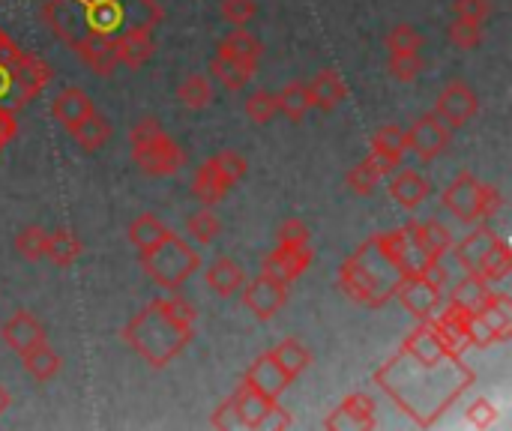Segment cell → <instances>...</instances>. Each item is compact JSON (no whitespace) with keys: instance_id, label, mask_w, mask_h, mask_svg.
<instances>
[{"instance_id":"1","label":"cell","mask_w":512,"mask_h":431,"mask_svg":"<svg viewBox=\"0 0 512 431\" xmlns=\"http://www.w3.org/2000/svg\"><path fill=\"white\" fill-rule=\"evenodd\" d=\"M474 381L477 375L462 363V354L417 357L405 348L375 372V384L420 429H432L474 387Z\"/></svg>"},{"instance_id":"2","label":"cell","mask_w":512,"mask_h":431,"mask_svg":"<svg viewBox=\"0 0 512 431\" xmlns=\"http://www.w3.org/2000/svg\"><path fill=\"white\" fill-rule=\"evenodd\" d=\"M39 18L60 42L75 48L87 33L120 36L132 27H156L162 6L156 0H45Z\"/></svg>"},{"instance_id":"3","label":"cell","mask_w":512,"mask_h":431,"mask_svg":"<svg viewBox=\"0 0 512 431\" xmlns=\"http://www.w3.org/2000/svg\"><path fill=\"white\" fill-rule=\"evenodd\" d=\"M195 336V309L180 297L153 300L144 306L126 327L123 342L135 351L150 369L171 366Z\"/></svg>"},{"instance_id":"4","label":"cell","mask_w":512,"mask_h":431,"mask_svg":"<svg viewBox=\"0 0 512 431\" xmlns=\"http://www.w3.org/2000/svg\"><path fill=\"white\" fill-rule=\"evenodd\" d=\"M144 273L165 291H177L186 285V279H192L201 267L198 252L183 243L174 231H168L162 240H156L153 246L138 252Z\"/></svg>"},{"instance_id":"5","label":"cell","mask_w":512,"mask_h":431,"mask_svg":"<svg viewBox=\"0 0 512 431\" xmlns=\"http://www.w3.org/2000/svg\"><path fill=\"white\" fill-rule=\"evenodd\" d=\"M444 207L468 222V225H477V222H489L501 213L504 207V195L498 186H489V183H480L471 171H462L447 189H444Z\"/></svg>"},{"instance_id":"6","label":"cell","mask_w":512,"mask_h":431,"mask_svg":"<svg viewBox=\"0 0 512 431\" xmlns=\"http://www.w3.org/2000/svg\"><path fill=\"white\" fill-rule=\"evenodd\" d=\"M48 81H51L48 63H42L39 57L27 51H18L12 60L0 63V105L9 111H18L33 96H39Z\"/></svg>"},{"instance_id":"7","label":"cell","mask_w":512,"mask_h":431,"mask_svg":"<svg viewBox=\"0 0 512 431\" xmlns=\"http://www.w3.org/2000/svg\"><path fill=\"white\" fill-rule=\"evenodd\" d=\"M512 333V300L507 294H492L480 312L468 315V345L471 348H492L507 342Z\"/></svg>"},{"instance_id":"8","label":"cell","mask_w":512,"mask_h":431,"mask_svg":"<svg viewBox=\"0 0 512 431\" xmlns=\"http://www.w3.org/2000/svg\"><path fill=\"white\" fill-rule=\"evenodd\" d=\"M231 402H234V414H237L240 429H291V423H294L291 414L285 408H279L276 399H267L264 393H258L246 381L237 387Z\"/></svg>"},{"instance_id":"9","label":"cell","mask_w":512,"mask_h":431,"mask_svg":"<svg viewBox=\"0 0 512 431\" xmlns=\"http://www.w3.org/2000/svg\"><path fill=\"white\" fill-rule=\"evenodd\" d=\"M339 288L345 297L369 309H381L393 300V288L381 276H375L366 264H360L354 255L339 267Z\"/></svg>"},{"instance_id":"10","label":"cell","mask_w":512,"mask_h":431,"mask_svg":"<svg viewBox=\"0 0 512 431\" xmlns=\"http://www.w3.org/2000/svg\"><path fill=\"white\" fill-rule=\"evenodd\" d=\"M378 243L384 249V255L396 264V270L402 276H411V273H426L432 264H438L417 240L414 234V222L399 228V231H387V234H378Z\"/></svg>"},{"instance_id":"11","label":"cell","mask_w":512,"mask_h":431,"mask_svg":"<svg viewBox=\"0 0 512 431\" xmlns=\"http://www.w3.org/2000/svg\"><path fill=\"white\" fill-rule=\"evenodd\" d=\"M405 144H408V150H411L417 159L432 162V159H438L441 153L450 150V144H453V129L432 111V114L417 117V120L405 129Z\"/></svg>"},{"instance_id":"12","label":"cell","mask_w":512,"mask_h":431,"mask_svg":"<svg viewBox=\"0 0 512 431\" xmlns=\"http://www.w3.org/2000/svg\"><path fill=\"white\" fill-rule=\"evenodd\" d=\"M132 159H135V165H138L147 177H168V174H177V171L186 165L183 147H180L168 132H162V135H156L150 144L132 150Z\"/></svg>"},{"instance_id":"13","label":"cell","mask_w":512,"mask_h":431,"mask_svg":"<svg viewBox=\"0 0 512 431\" xmlns=\"http://www.w3.org/2000/svg\"><path fill=\"white\" fill-rule=\"evenodd\" d=\"M393 297L402 300V306L417 318V321H429L438 306H441V285L432 282L426 273H411V276H402Z\"/></svg>"},{"instance_id":"14","label":"cell","mask_w":512,"mask_h":431,"mask_svg":"<svg viewBox=\"0 0 512 431\" xmlns=\"http://www.w3.org/2000/svg\"><path fill=\"white\" fill-rule=\"evenodd\" d=\"M480 111V99L474 93L471 84L453 78L441 93H438V102H435V114L450 126V129H462L465 123H471Z\"/></svg>"},{"instance_id":"15","label":"cell","mask_w":512,"mask_h":431,"mask_svg":"<svg viewBox=\"0 0 512 431\" xmlns=\"http://www.w3.org/2000/svg\"><path fill=\"white\" fill-rule=\"evenodd\" d=\"M312 261H315L312 246H276L270 255H264L261 273L282 285H291L312 267Z\"/></svg>"},{"instance_id":"16","label":"cell","mask_w":512,"mask_h":431,"mask_svg":"<svg viewBox=\"0 0 512 431\" xmlns=\"http://www.w3.org/2000/svg\"><path fill=\"white\" fill-rule=\"evenodd\" d=\"M246 285V282H243ZM288 303V285L270 279V276H258L243 288V306L258 318V321H270L273 315L282 312V306Z\"/></svg>"},{"instance_id":"17","label":"cell","mask_w":512,"mask_h":431,"mask_svg":"<svg viewBox=\"0 0 512 431\" xmlns=\"http://www.w3.org/2000/svg\"><path fill=\"white\" fill-rule=\"evenodd\" d=\"M324 426L330 431L375 429V426H378V420H375V405H372V399H369L366 393H354V396H348V399L327 417Z\"/></svg>"},{"instance_id":"18","label":"cell","mask_w":512,"mask_h":431,"mask_svg":"<svg viewBox=\"0 0 512 431\" xmlns=\"http://www.w3.org/2000/svg\"><path fill=\"white\" fill-rule=\"evenodd\" d=\"M78 60L84 66H90L96 75H114V69L120 66L117 60V48H114V36H102V33H87L75 48Z\"/></svg>"},{"instance_id":"19","label":"cell","mask_w":512,"mask_h":431,"mask_svg":"<svg viewBox=\"0 0 512 431\" xmlns=\"http://www.w3.org/2000/svg\"><path fill=\"white\" fill-rule=\"evenodd\" d=\"M243 381H246L249 387H255L258 393H264L267 399H279V396L291 387L288 372H285V369L270 357V351H267V354H261V357L246 369Z\"/></svg>"},{"instance_id":"20","label":"cell","mask_w":512,"mask_h":431,"mask_svg":"<svg viewBox=\"0 0 512 431\" xmlns=\"http://www.w3.org/2000/svg\"><path fill=\"white\" fill-rule=\"evenodd\" d=\"M114 48H117V60L129 69H141L153 51H156V39H153V27H132L123 30L120 36H114Z\"/></svg>"},{"instance_id":"21","label":"cell","mask_w":512,"mask_h":431,"mask_svg":"<svg viewBox=\"0 0 512 431\" xmlns=\"http://www.w3.org/2000/svg\"><path fill=\"white\" fill-rule=\"evenodd\" d=\"M0 336L6 342L9 351H15L18 357L27 354L30 348H36L39 342H45V330L42 324L30 315V312H15L3 327H0Z\"/></svg>"},{"instance_id":"22","label":"cell","mask_w":512,"mask_h":431,"mask_svg":"<svg viewBox=\"0 0 512 431\" xmlns=\"http://www.w3.org/2000/svg\"><path fill=\"white\" fill-rule=\"evenodd\" d=\"M231 189H234V183L222 174V168H219L213 159H207V162L195 171V177H192V198H195L201 207L219 204Z\"/></svg>"},{"instance_id":"23","label":"cell","mask_w":512,"mask_h":431,"mask_svg":"<svg viewBox=\"0 0 512 431\" xmlns=\"http://www.w3.org/2000/svg\"><path fill=\"white\" fill-rule=\"evenodd\" d=\"M306 84H309V93H312V108L336 111L348 99V84L336 69H321Z\"/></svg>"},{"instance_id":"24","label":"cell","mask_w":512,"mask_h":431,"mask_svg":"<svg viewBox=\"0 0 512 431\" xmlns=\"http://www.w3.org/2000/svg\"><path fill=\"white\" fill-rule=\"evenodd\" d=\"M96 108H93V99L81 90V87H66V90H60L57 93V99L51 102V114H54V120L69 132V129H75L84 117H90Z\"/></svg>"},{"instance_id":"25","label":"cell","mask_w":512,"mask_h":431,"mask_svg":"<svg viewBox=\"0 0 512 431\" xmlns=\"http://www.w3.org/2000/svg\"><path fill=\"white\" fill-rule=\"evenodd\" d=\"M495 243H498V234H495L492 228H477V231H471L465 240L453 243L456 261L462 264L465 273H477L480 264H483V258L489 255V249H492Z\"/></svg>"},{"instance_id":"26","label":"cell","mask_w":512,"mask_h":431,"mask_svg":"<svg viewBox=\"0 0 512 431\" xmlns=\"http://www.w3.org/2000/svg\"><path fill=\"white\" fill-rule=\"evenodd\" d=\"M390 195L405 210H417L429 198V180L423 174H417V171H399L390 180Z\"/></svg>"},{"instance_id":"27","label":"cell","mask_w":512,"mask_h":431,"mask_svg":"<svg viewBox=\"0 0 512 431\" xmlns=\"http://www.w3.org/2000/svg\"><path fill=\"white\" fill-rule=\"evenodd\" d=\"M255 72H258V66L255 63H246V60H234V57H222V54H216L210 60V75L225 90H243Z\"/></svg>"},{"instance_id":"28","label":"cell","mask_w":512,"mask_h":431,"mask_svg":"<svg viewBox=\"0 0 512 431\" xmlns=\"http://www.w3.org/2000/svg\"><path fill=\"white\" fill-rule=\"evenodd\" d=\"M393 168L384 162V159H378L375 153L369 156V159H363L360 165H354L351 171H348V189L351 192H357V195H372L375 189H378V183L390 174Z\"/></svg>"},{"instance_id":"29","label":"cell","mask_w":512,"mask_h":431,"mask_svg":"<svg viewBox=\"0 0 512 431\" xmlns=\"http://www.w3.org/2000/svg\"><path fill=\"white\" fill-rule=\"evenodd\" d=\"M246 282L243 267L234 258H216L207 270V285L219 294V297H234Z\"/></svg>"},{"instance_id":"30","label":"cell","mask_w":512,"mask_h":431,"mask_svg":"<svg viewBox=\"0 0 512 431\" xmlns=\"http://www.w3.org/2000/svg\"><path fill=\"white\" fill-rule=\"evenodd\" d=\"M276 108L279 114H285L291 123H300L309 111H312V93L306 81H291L276 93Z\"/></svg>"},{"instance_id":"31","label":"cell","mask_w":512,"mask_h":431,"mask_svg":"<svg viewBox=\"0 0 512 431\" xmlns=\"http://www.w3.org/2000/svg\"><path fill=\"white\" fill-rule=\"evenodd\" d=\"M372 153L378 159H384L390 168H399L402 156L408 153V144H405V129H399L396 123H387L381 126L375 135H372Z\"/></svg>"},{"instance_id":"32","label":"cell","mask_w":512,"mask_h":431,"mask_svg":"<svg viewBox=\"0 0 512 431\" xmlns=\"http://www.w3.org/2000/svg\"><path fill=\"white\" fill-rule=\"evenodd\" d=\"M495 291L489 288V282L483 279V276H477V273H468L456 288H453V306H459V309H465V312H480L486 303H489V297H492Z\"/></svg>"},{"instance_id":"33","label":"cell","mask_w":512,"mask_h":431,"mask_svg":"<svg viewBox=\"0 0 512 431\" xmlns=\"http://www.w3.org/2000/svg\"><path fill=\"white\" fill-rule=\"evenodd\" d=\"M216 54L234 57V60H246V63H255V66H258V60H261V54H264V45H261L249 30L237 27V30H231V33L219 42Z\"/></svg>"},{"instance_id":"34","label":"cell","mask_w":512,"mask_h":431,"mask_svg":"<svg viewBox=\"0 0 512 431\" xmlns=\"http://www.w3.org/2000/svg\"><path fill=\"white\" fill-rule=\"evenodd\" d=\"M21 363H24V372H27L33 381H42V384L51 381V378L60 372V366H63L60 354L51 351L48 342H39L36 348H30L27 354H21Z\"/></svg>"},{"instance_id":"35","label":"cell","mask_w":512,"mask_h":431,"mask_svg":"<svg viewBox=\"0 0 512 431\" xmlns=\"http://www.w3.org/2000/svg\"><path fill=\"white\" fill-rule=\"evenodd\" d=\"M270 357L288 372L291 381H297V378L309 369V363H312V354H309V348H306L300 339H282V342L270 351Z\"/></svg>"},{"instance_id":"36","label":"cell","mask_w":512,"mask_h":431,"mask_svg":"<svg viewBox=\"0 0 512 431\" xmlns=\"http://www.w3.org/2000/svg\"><path fill=\"white\" fill-rule=\"evenodd\" d=\"M69 135H72V141L81 147V150H87V153H93V150H99L108 138H111V123L102 117V114H90V117H84L75 129H69Z\"/></svg>"},{"instance_id":"37","label":"cell","mask_w":512,"mask_h":431,"mask_svg":"<svg viewBox=\"0 0 512 431\" xmlns=\"http://www.w3.org/2000/svg\"><path fill=\"white\" fill-rule=\"evenodd\" d=\"M81 240L72 234V231H66V228H60V231H54V234H48V246H45V258L54 264V267H69V264H75L78 258H81Z\"/></svg>"},{"instance_id":"38","label":"cell","mask_w":512,"mask_h":431,"mask_svg":"<svg viewBox=\"0 0 512 431\" xmlns=\"http://www.w3.org/2000/svg\"><path fill=\"white\" fill-rule=\"evenodd\" d=\"M414 234H417V240H420V246L435 258V261H441L450 249H453V234H450V228H444L441 222H414Z\"/></svg>"},{"instance_id":"39","label":"cell","mask_w":512,"mask_h":431,"mask_svg":"<svg viewBox=\"0 0 512 431\" xmlns=\"http://www.w3.org/2000/svg\"><path fill=\"white\" fill-rule=\"evenodd\" d=\"M177 99H180L186 108H192V111L207 108V105L213 102V84H210V78H207V75H198V72L186 75L183 84L177 87Z\"/></svg>"},{"instance_id":"40","label":"cell","mask_w":512,"mask_h":431,"mask_svg":"<svg viewBox=\"0 0 512 431\" xmlns=\"http://www.w3.org/2000/svg\"><path fill=\"white\" fill-rule=\"evenodd\" d=\"M510 273H512L510 243H504V240L498 237V243H495V246L489 249V255L483 258V264H480L477 276H483V279L492 285V282H504Z\"/></svg>"},{"instance_id":"41","label":"cell","mask_w":512,"mask_h":431,"mask_svg":"<svg viewBox=\"0 0 512 431\" xmlns=\"http://www.w3.org/2000/svg\"><path fill=\"white\" fill-rule=\"evenodd\" d=\"M171 228H165V222L153 213H141L132 225H129V243L141 252L147 246H153L156 240H162Z\"/></svg>"},{"instance_id":"42","label":"cell","mask_w":512,"mask_h":431,"mask_svg":"<svg viewBox=\"0 0 512 431\" xmlns=\"http://www.w3.org/2000/svg\"><path fill=\"white\" fill-rule=\"evenodd\" d=\"M45 246H48V231L42 225H24L15 234V252L27 261L45 258Z\"/></svg>"},{"instance_id":"43","label":"cell","mask_w":512,"mask_h":431,"mask_svg":"<svg viewBox=\"0 0 512 431\" xmlns=\"http://www.w3.org/2000/svg\"><path fill=\"white\" fill-rule=\"evenodd\" d=\"M219 219H216V213L210 210V207H201V210H195L189 219H186V231H189V237L195 240V243H201V246H207V243H213L216 237H219Z\"/></svg>"},{"instance_id":"44","label":"cell","mask_w":512,"mask_h":431,"mask_svg":"<svg viewBox=\"0 0 512 431\" xmlns=\"http://www.w3.org/2000/svg\"><path fill=\"white\" fill-rule=\"evenodd\" d=\"M447 36L456 48L468 51L477 48L483 42V21H471V18H453L447 27Z\"/></svg>"},{"instance_id":"45","label":"cell","mask_w":512,"mask_h":431,"mask_svg":"<svg viewBox=\"0 0 512 431\" xmlns=\"http://www.w3.org/2000/svg\"><path fill=\"white\" fill-rule=\"evenodd\" d=\"M243 111H246V117H249L252 123H270V120L279 114V108H276V93H270V90H255V93L246 99Z\"/></svg>"},{"instance_id":"46","label":"cell","mask_w":512,"mask_h":431,"mask_svg":"<svg viewBox=\"0 0 512 431\" xmlns=\"http://www.w3.org/2000/svg\"><path fill=\"white\" fill-rule=\"evenodd\" d=\"M387 48H390V54H414L423 48V36L411 24H396L387 33Z\"/></svg>"},{"instance_id":"47","label":"cell","mask_w":512,"mask_h":431,"mask_svg":"<svg viewBox=\"0 0 512 431\" xmlns=\"http://www.w3.org/2000/svg\"><path fill=\"white\" fill-rule=\"evenodd\" d=\"M387 69H390V75H393L396 81H402V84H408V81L420 78V72H423L420 51H414V54H390Z\"/></svg>"},{"instance_id":"48","label":"cell","mask_w":512,"mask_h":431,"mask_svg":"<svg viewBox=\"0 0 512 431\" xmlns=\"http://www.w3.org/2000/svg\"><path fill=\"white\" fill-rule=\"evenodd\" d=\"M276 237H279V246H309V240H312L309 225L303 219H297V216L285 219L279 225V234Z\"/></svg>"},{"instance_id":"49","label":"cell","mask_w":512,"mask_h":431,"mask_svg":"<svg viewBox=\"0 0 512 431\" xmlns=\"http://www.w3.org/2000/svg\"><path fill=\"white\" fill-rule=\"evenodd\" d=\"M213 162L222 168V174H225L234 186H237V183L246 177V171H249V168H246V159H243L237 150H222V153L213 156Z\"/></svg>"},{"instance_id":"50","label":"cell","mask_w":512,"mask_h":431,"mask_svg":"<svg viewBox=\"0 0 512 431\" xmlns=\"http://www.w3.org/2000/svg\"><path fill=\"white\" fill-rule=\"evenodd\" d=\"M165 129H162V123L156 120V117H141L135 126H132V132H129V144H132V150H138V147H144V144H150L156 135H162Z\"/></svg>"},{"instance_id":"51","label":"cell","mask_w":512,"mask_h":431,"mask_svg":"<svg viewBox=\"0 0 512 431\" xmlns=\"http://www.w3.org/2000/svg\"><path fill=\"white\" fill-rule=\"evenodd\" d=\"M255 12H258L255 0H222V18H228L237 27H243L249 18H255Z\"/></svg>"},{"instance_id":"52","label":"cell","mask_w":512,"mask_h":431,"mask_svg":"<svg viewBox=\"0 0 512 431\" xmlns=\"http://www.w3.org/2000/svg\"><path fill=\"white\" fill-rule=\"evenodd\" d=\"M495 3L492 0H453L456 18H471V21H486L492 15Z\"/></svg>"},{"instance_id":"53","label":"cell","mask_w":512,"mask_h":431,"mask_svg":"<svg viewBox=\"0 0 512 431\" xmlns=\"http://www.w3.org/2000/svg\"><path fill=\"white\" fill-rule=\"evenodd\" d=\"M468 423L477 426V429H489L498 423V408L489 402V399H477L471 408H468Z\"/></svg>"},{"instance_id":"54","label":"cell","mask_w":512,"mask_h":431,"mask_svg":"<svg viewBox=\"0 0 512 431\" xmlns=\"http://www.w3.org/2000/svg\"><path fill=\"white\" fill-rule=\"evenodd\" d=\"M210 426H213V429H240L237 414H234V402H231V399H228L225 405L216 408V414L210 417Z\"/></svg>"},{"instance_id":"55","label":"cell","mask_w":512,"mask_h":431,"mask_svg":"<svg viewBox=\"0 0 512 431\" xmlns=\"http://www.w3.org/2000/svg\"><path fill=\"white\" fill-rule=\"evenodd\" d=\"M15 132H18L15 111H9V108H3V105H0V150L15 138Z\"/></svg>"},{"instance_id":"56","label":"cell","mask_w":512,"mask_h":431,"mask_svg":"<svg viewBox=\"0 0 512 431\" xmlns=\"http://www.w3.org/2000/svg\"><path fill=\"white\" fill-rule=\"evenodd\" d=\"M18 51H21V48H18V45H15V42H12V39H9V36H6L3 30H0V63L12 60V57H15Z\"/></svg>"},{"instance_id":"57","label":"cell","mask_w":512,"mask_h":431,"mask_svg":"<svg viewBox=\"0 0 512 431\" xmlns=\"http://www.w3.org/2000/svg\"><path fill=\"white\" fill-rule=\"evenodd\" d=\"M9 405H12V396L0 387V414H6V411H9Z\"/></svg>"}]
</instances>
